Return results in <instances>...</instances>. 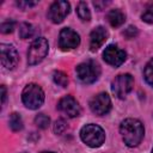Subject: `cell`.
Segmentation results:
<instances>
[{
	"mask_svg": "<svg viewBox=\"0 0 153 153\" xmlns=\"http://www.w3.org/2000/svg\"><path fill=\"white\" fill-rule=\"evenodd\" d=\"M120 133L124 143L129 147L137 146L145 134L142 123L136 118H126L120 126Z\"/></svg>",
	"mask_w": 153,
	"mask_h": 153,
	"instance_id": "obj_1",
	"label": "cell"
},
{
	"mask_svg": "<svg viewBox=\"0 0 153 153\" xmlns=\"http://www.w3.org/2000/svg\"><path fill=\"white\" fill-rule=\"evenodd\" d=\"M22 100L24 105L31 110L38 109L44 102V92L36 84H29L22 92Z\"/></svg>",
	"mask_w": 153,
	"mask_h": 153,
	"instance_id": "obj_2",
	"label": "cell"
},
{
	"mask_svg": "<svg viewBox=\"0 0 153 153\" xmlns=\"http://www.w3.org/2000/svg\"><path fill=\"white\" fill-rule=\"evenodd\" d=\"M80 137L87 146L96 148V147H99L103 145V142L105 140V133L99 126L90 123L81 128Z\"/></svg>",
	"mask_w": 153,
	"mask_h": 153,
	"instance_id": "obj_3",
	"label": "cell"
},
{
	"mask_svg": "<svg viewBox=\"0 0 153 153\" xmlns=\"http://www.w3.org/2000/svg\"><path fill=\"white\" fill-rule=\"evenodd\" d=\"M76 76L82 84H92L100 75V67L93 60H87L76 66Z\"/></svg>",
	"mask_w": 153,
	"mask_h": 153,
	"instance_id": "obj_4",
	"label": "cell"
},
{
	"mask_svg": "<svg viewBox=\"0 0 153 153\" xmlns=\"http://www.w3.org/2000/svg\"><path fill=\"white\" fill-rule=\"evenodd\" d=\"M49 50V44L48 41L44 37H38L36 38L29 47V51H27V63L30 66L37 65L41 61H43V59L47 56Z\"/></svg>",
	"mask_w": 153,
	"mask_h": 153,
	"instance_id": "obj_5",
	"label": "cell"
},
{
	"mask_svg": "<svg viewBox=\"0 0 153 153\" xmlns=\"http://www.w3.org/2000/svg\"><path fill=\"white\" fill-rule=\"evenodd\" d=\"M134 85V79L130 74H120L115 78L111 85L114 94L118 98H126V96L131 91Z\"/></svg>",
	"mask_w": 153,
	"mask_h": 153,
	"instance_id": "obj_6",
	"label": "cell"
},
{
	"mask_svg": "<svg viewBox=\"0 0 153 153\" xmlns=\"http://www.w3.org/2000/svg\"><path fill=\"white\" fill-rule=\"evenodd\" d=\"M0 60L1 65L6 69H13L17 67L19 56L17 49L12 44H5L2 43L0 45Z\"/></svg>",
	"mask_w": 153,
	"mask_h": 153,
	"instance_id": "obj_7",
	"label": "cell"
},
{
	"mask_svg": "<svg viewBox=\"0 0 153 153\" xmlns=\"http://www.w3.org/2000/svg\"><path fill=\"white\" fill-rule=\"evenodd\" d=\"M90 109L93 114H96L98 116H103V115L108 114L111 109V99H110L109 94L105 92H102V93H98L97 96H94L90 100Z\"/></svg>",
	"mask_w": 153,
	"mask_h": 153,
	"instance_id": "obj_8",
	"label": "cell"
},
{
	"mask_svg": "<svg viewBox=\"0 0 153 153\" xmlns=\"http://www.w3.org/2000/svg\"><path fill=\"white\" fill-rule=\"evenodd\" d=\"M69 11H71V5L69 2L67 1H55L51 4V6L49 7V11H48V18L55 23V24H59L61 22H63V19L69 14Z\"/></svg>",
	"mask_w": 153,
	"mask_h": 153,
	"instance_id": "obj_9",
	"label": "cell"
},
{
	"mask_svg": "<svg viewBox=\"0 0 153 153\" xmlns=\"http://www.w3.org/2000/svg\"><path fill=\"white\" fill-rule=\"evenodd\" d=\"M103 59H104V61L106 63H109V65H111L114 67H118L126 61L127 53L123 49L118 48L117 45L110 44L103 51Z\"/></svg>",
	"mask_w": 153,
	"mask_h": 153,
	"instance_id": "obj_10",
	"label": "cell"
},
{
	"mask_svg": "<svg viewBox=\"0 0 153 153\" xmlns=\"http://www.w3.org/2000/svg\"><path fill=\"white\" fill-rule=\"evenodd\" d=\"M80 43V36L72 29L65 27L60 31L59 36V47L62 50H69L74 49Z\"/></svg>",
	"mask_w": 153,
	"mask_h": 153,
	"instance_id": "obj_11",
	"label": "cell"
},
{
	"mask_svg": "<svg viewBox=\"0 0 153 153\" xmlns=\"http://www.w3.org/2000/svg\"><path fill=\"white\" fill-rule=\"evenodd\" d=\"M57 108L61 112H63L65 115H67L68 117H78L81 112L80 105L79 103L72 97V96H65L63 98L60 99Z\"/></svg>",
	"mask_w": 153,
	"mask_h": 153,
	"instance_id": "obj_12",
	"label": "cell"
},
{
	"mask_svg": "<svg viewBox=\"0 0 153 153\" xmlns=\"http://www.w3.org/2000/svg\"><path fill=\"white\" fill-rule=\"evenodd\" d=\"M108 31L104 26H97L92 30L91 35H90V48H91V51H96L98 50L103 44L104 42L108 39Z\"/></svg>",
	"mask_w": 153,
	"mask_h": 153,
	"instance_id": "obj_13",
	"label": "cell"
},
{
	"mask_svg": "<svg viewBox=\"0 0 153 153\" xmlns=\"http://www.w3.org/2000/svg\"><path fill=\"white\" fill-rule=\"evenodd\" d=\"M106 18H108V22L110 23V25L114 26V27L121 26V25L124 23V20H126L124 13H123L121 10H118V8L110 10V11L108 12V14H106Z\"/></svg>",
	"mask_w": 153,
	"mask_h": 153,
	"instance_id": "obj_14",
	"label": "cell"
},
{
	"mask_svg": "<svg viewBox=\"0 0 153 153\" xmlns=\"http://www.w3.org/2000/svg\"><path fill=\"white\" fill-rule=\"evenodd\" d=\"M76 13H78V17L82 22H90L91 20V12H90L86 2H84V1L79 2L78 7H76Z\"/></svg>",
	"mask_w": 153,
	"mask_h": 153,
	"instance_id": "obj_15",
	"label": "cell"
},
{
	"mask_svg": "<svg viewBox=\"0 0 153 153\" xmlns=\"http://www.w3.org/2000/svg\"><path fill=\"white\" fill-rule=\"evenodd\" d=\"M10 128L13 131H19L23 129V120L19 114L13 112L10 116Z\"/></svg>",
	"mask_w": 153,
	"mask_h": 153,
	"instance_id": "obj_16",
	"label": "cell"
},
{
	"mask_svg": "<svg viewBox=\"0 0 153 153\" xmlns=\"http://www.w3.org/2000/svg\"><path fill=\"white\" fill-rule=\"evenodd\" d=\"M33 33H35V29H33V26L31 24L22 23L19 25V36H20V38H23V39L30 38V37L33 36Z\"/></svg>",
	"mask_w": 153,
	"mask_h": 153,
	"instance_id": "obj_17",
	"label": "cell"
},
{
	"mask_svg": "<svg viewBox=\"0 0 153 153\" xmlns=\"http://www.w3.org/2000/svg\"><path fill=\"white\" fill-rule=\"evenodd\" d=\"M53 79H54L55 84H57V85L61 86V87H66V86L68 85V78H67V75H66L63 72H61V71L54 72Z\"/></svg>",
	"mask_w": 153,
	"mask_h": 153,
	"instance_id": "obj_18",
	"label": "cell"
},
{
	"mask_svg": "<svg viewBox=\"0 0 153 153\" xmlns=\"http://www.w3.org/2000/svg\"><path fill=\"white\" fill-rule=\"evenodd\" d=\"M143 76H145V80L151 85L153 86V59H151L146 67H145V71H143Z\"/></svg>",
	"mask_w": 153,
	"mask_h": 153,
	"instance_id": "obj_19",
	"label": "cell"
},
{
	"mask_svg": "<svg viewBox=\"0 0 153 153\" xmlns=\"http://www.w3.org/2000/svg\"><path fill=\"white\" fill-rule=\"evenodd\" d=\"M35 123H36V126H37L38 128L45 129V128H48V126L50 124V118H49L47 115H44V114H38V115L35 117Z\"/></svg>",
	"mask_w": 153,
	"mask_h": 153,
	"instance_id": "obj_20",
	"label": "cell"
},
{
	"mask_svg": "<svg viewBox=\"0 0 153 153\" xmlns=\"http://www.w3.org/2000/svg\"><path fill=\"white\" fill-rule=\"evenodd\" d=\"M141 19L145 22V23H148V24H153V4H149L146 10L143 11V13L141 14Z\"/></svg>",
	"mask_w": 153,
	"mask_h": 153,
	"instance_id": "obj_21",
	"label": "cell"
},
{
	"mask_svg": "<svg viewBox=\"0 0 153 153\" xmlns=\"http://www.w3.org/2000/svg\"><path fill=\"white\" fill-rule=\"evenodd\" d=\"M14 25H16V23L13 20H6V22L1 23L0 30H1L2 33H11L14 29Z\"/></svg>",
	"mask_w": 153,
	"mask_h": 153,
	"instance_id": "obj_22",
	"label": "cell"
},
{
	"mask_svg": "<svg viewBox=\"0 0 153 153\" xmlns=\"http://www.w3.org/2000/svg\"><path fill=\"white\" fill-rule=\"evenodd\" d=\"M66 128H67V123H66L65 120H62V118L57 120V121L55 122V124H54V131H55L56 134L63 133Z\"/></svg>",
	"mask_w": 153,
	"mask_h": 153,
	"instance_id": "obj_23",
	"label": "cell"
},
{
	"mask_svg": "<svg viewBox=\"0 0 153 153\" xmlns=\"http://www.w3.org/2000/svg\"><path fill=\"white\" fill-rule=\"evenodd\" d=\"M37 2L36 1H18L17 2V5L19 6V7H22L23 10H25V8H27V7H31V6H35Z\"/></svg>",
	"mask_w": 153,
	"mask_h": 153,
	"instance_id": "obj_24",
	"label": "cell"
},
{
	"mask_svg": "<svg viewBox=\"0 0 153 153\" xmlns=\"http://www.w3.org/2000/svg\"><path fill=\"white\" fill-rule=\"evenodd\" d=\"M136 33H137V30H136L135 26H129V27L126 30V32H124V35H126L128 38H133Z\"/></svg>",
	"mask_w": 153,
	"mask_h": 153,
	"instance_id": "obj_25",
	"label": "cell"
},
{
	"mask_svg": "<svg viewBox=\"0 0 153 153\" xmlns=\"http://www.w3.org/2000/svg\"><path fill=\"white\" fill-rule=\"evenodd\" d=\"M0 88H1V104L4 105L5 102H6V87L2 85Z\"/></svg>",
	"mask_w": 153,
	"mask_h": 153,
	"instance_id": "obj_26",
	"label": "cell"
},
{
	"mask_svg": "<svg viewBox=\"0 0 153 153\" xmlns=\"http://www.w3.org/2000/svg\"><path fill=\"white\" fill-rule=\"evenodd\" d=\"M108 4H109V1H106V2H104V1H103V2H99V1H94V2H93L94 7H97L98 10H102V8H103L104 6H106Z\"/></svg>",
	"mask_w": 153,
	"mask_h": 153,
	"instance_id": "obj_27",
	"label": "cell"
},
{
	"mask_svg": "<svg viewBox=\"0 0 153 153\" xmlns=\"http://www.w3.org/2000/svg\"><path fill=\"white\" fill-rule=\"evenodd\" d=\"M41 153H54V152H41Z\"/></svg>",
	"mask_w": 153,
	"mask_h": 153,
	"instance_id": "obj_28",
	"label": "cell"
},
{
	"mask_svg": "<svg viewBox=\"0 0 153 153\" xmlns=\"http://www.w3.org/2000/svg\"><path fill=\"white\" fill-rule=\"evenodd\" d=\"M152 153H153V149H152Z\"/></svg>",
	"mask_w": 153,
	"mask_h": 153,
	"instance_id": "obj_29",
	"label": "cell"
}]
</instances>
